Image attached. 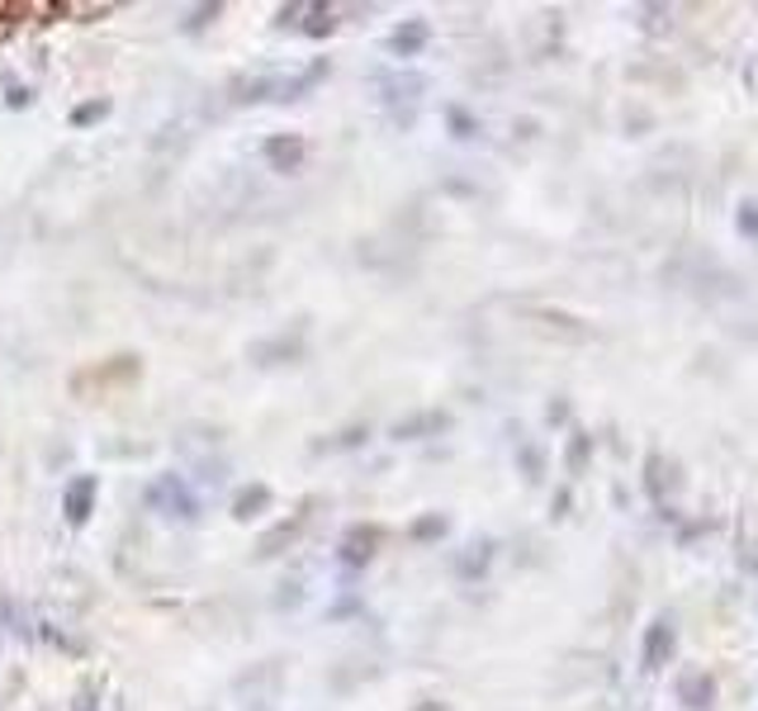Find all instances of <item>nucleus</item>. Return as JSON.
Listing matches in <instances>:
<instances>
[{"label":"nucleus","mask_w":758,"mask_h":711,"mask_svg":"<svg viewBox=\"0 0 758 711\" xmlns=\"http://www.w3.org/2000/svg\"><path fill=\"white\" fill-rule=\"evenodd\" d=\"M148 503L166 517H195V498H190V488L176 480V474H162V480L148 488Z\"/></svg>","instance_id":"obj_1"},{"label":"nucleus","mask_w":758,"mask_h":711,"mask_svg":"<svg viewBox=\"0 0 758 711\" xmlns=\"http://www.w3.org/2000/svg\"><path fill=\"white\" fill-rule=\"evenodd\" d=\"M76 711H95V692H90V688L82 692V698H76Z\"/></svg>","instance_id":"obj_10"},{"label":"nucleus","mask_w":758,"mask_h":711,"mask_svg":"<svg viewBox=\"0 0 758 711\" xmlns=\"http://www.w3.org/2000/svg\"><path fill=\"white\" fill-rule=\"evenodd\" d=\"M105 115H109V105H105V100H90V105L76 109L72 123H95V119H105Z\"/></svg>","instance_id":"obj_8"},{"label":"nucleus","mask_w":758,"mask_h":711,"mask_svg":"<svg viewBox=\"0 0 758 711\" xmlns=\"http://www.w3.org/2000/svg\"><path fill=\"white\" fill-rule=\"evenodd\" d=\"M422 43H426V29H422V24H408V29H399V34L389 39V47H393V53H403V57L418 53Z\"/></svg>","instance_id":"obj_7"},{"label":"nucleus","mask_w":758,"mask_h":711,"mask_svg":"<svg viewBox=\"0 0 758 711\" xmlns=\"http://www.w3.org/2000/svg\"><path fill=\"white\" fill-rule=\"evenodd\" d=\"M370 546H375V531H351V536H346V541H342V560L346 564H366L370 560Z\"/></svg>","instance_id":"obj_5"},{"label":"nucleus","mask_w":758,"mask_h":711,"mask_svg":"<svg viewBox=\"0 0 758 711\" xmlns=\"http://www.w3.org/2000/svg\"><path fill=\"white\" fill-rule=\"evenodd\" d=\"M266 503H271V488L266 484H251V488H242V494H237V503H232V513L237 517H257V513H266Z\"/></svg>","instance_id":"obj_4"},{"label":"nucleus","mask_w":758,"mask_h":711,"mask_svg":"<svg viewBox=\"0 0 758 711\" xmlns=\"http://www.w3.org/2000/svg\"><path fill=\"white\" fill-rule=\"evenodd\" d=\"M304 521H308V513H299L294 521H284V527H275V531H271V536H266V541H261V556H275V550H280L284 541H294V536L304 531Z\"/></svg>","instance_id":"obj_6"},{"label":"nucleus","mask_w":758,"mask_h":711,"mask_svg":"<svg viewBox=\"0 0 758 711\" xmlns=\"http://www.w3.org/2000/svg\"><path fill=\"white\" fill-rule=\"evenodd\" d=\"M95 488H100V484H95L90 474H82V480H72V484H67V503H62V508H67V521H72V527H82V521L90 517Z\"/></svg>","instance_id":"obj_2"},{"label":"nucleus","mask_w":758,"mask_h":711,"mask_svg":"<svg viewBox=\"0 0 758 711\" xmlns=\"http://www.w3.org/2000/svg\"><path fill=\"white\" fill-rule=\"evenodd\" d=\"M308 34H313V39L332 34V14H327V10H313V24H308Z\"/></svg>","instance_id":"obj_9"},{"label":"nucleus","mask_w":758,"mask_h":711,"mask_svg":"<svg viewBox=\"0 0 758 711\" xmlns=\"http://www.w3.org/2000/svg\"><path fill=\"white\" fill-rule=\"evenodd\" d=\"M266 162L275 171H299V162H304V138H290V133L271 138L266 142Z\"/></svg>","instance_id":"obj_3"}]
</instances>
